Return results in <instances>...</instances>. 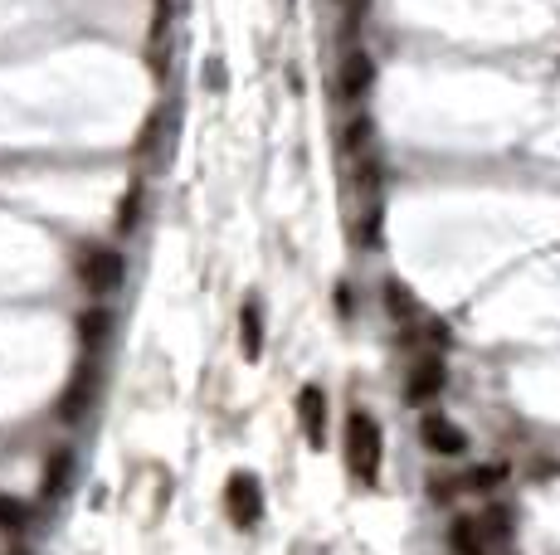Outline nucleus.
<instances>
[{"mask_svg": "<svg viewBox=\"0 0 560 555\" xmlns=\"http://www.w3.org/2000/svg\"><path fill=\"white\" fill-rule=\"evenodd\" d=\"M137 215H142V185H132L127 195H122V210H117V229L127 234V229H137Z\"/></svg>", "mask_w": 560, "mask_h": 555, "instance_id": "4468645a", "label": "nucleus"}, {"mask_svg": "<svg viewBox=\"0 0 560 555\" xmlns=\"http://www.w3.org/2000/svg\"><path fill=\"white\" fill-rule=\"evenodd\" d=\"M161 122H166V112H151L147 127L137 132V156H156V137H161Z\"/></svg>", "mask_w": 560, "mask_h": 555, "instance_id": "2eb2a0df", "label": "nucleus"}, {"mask_svg": "<svg viewBox=\"0 0 560 555\" xmlns=\"http://www.w3.org/2000/svg\"><path fill=\"white\" fill-rule=\"evenodd\" d=\"M78 278H83L98 297L112 293V288L122 283V254H112V249H88V254L78 259Z\"/></svg>", "mask_w": 560, "mask_h": 555, "instance_id": "7ed1b4c3", "label": "nucleus"}, {"mask_svg": "<svg viewBox=\"0 0 560 555\" xmlns=\"http://www.w3.org/2000/svg\"><path fill=\"white\" fill-rule=\"evenodd\" d=\"M419 439L434 448L439 458H458V453L468 448L463 429H458L453 419H444V414H424V419H419Z\"/></svg>", "mask_w": 560, "mask_h": 555, "instance_id": "20e7f679", "label": "nucleus"}, {"mask_svg": "<svg viewBox=\"0 0 560 555\" xmlns=\"http://www.w3.org/2000/svg\"><path fill=\"white\" fill-rule=\"evenodd\" d=\"M224 512L229 521L239 526V531H249V526H259L263 517V487L254 473H234V478L224 482Z\"/></svg>", "mask_w": 560, "mask_h": 555, "instance_id": "f03ea898", "label": "nucleus"}, {"mask_svg": "<svg viewBox=\"0 0 560 555\" xmlns=\"http://www.w3.org/2000/svg\"><path fill=\"white\" fill-rule=\"evenodd\" d=\"M380 453H385V444H380V424H375L371 414H351L346 419V463H351V473L361 482H375V473H380Z\"/></svg>", "mask_w": 560, "mask_h": 555, "instance_id": "f257e3e1", "label": "nucleus"}, {"mask_svg": "<svg viewBox=\"0 0 560 555\" xmlns=\"http://www.w3.org/2000/svg\"><path fill=\"white\" fill-rule=\"evenodd\" d=\"M0 526H25V507L15 497H0Z\"/></svg>", "mask_w": 560, "mask_h": 555, "instance_id": "a211bd4d", "label": "nucleus"}, {"mask_svg": "<svg viewBox=\"0 0 560 555\" xmlns=\"http://www.w3.org/2000/svg\"><path fill=\"white\" fill-rule=\"evenodd\" d=\"M385 307H390L400 322H414V317H419V307H414V297L405 283H385Z\"/></svg>", "mask_w": 560, "mask_h": 555, "instance_id": "f8f14e48", "label": "nucleus"}, {"mask_svg": "<svg viewBox=\"0 0 560 555\" xmlns=\"http://www.w3.org/2000/svg\"><path fill=\"white\" fill-rule=\"evenodd\" d=\"M507 482V463H492V468H478L473 478H463V487H497Z\"/></svg>", "mask_w": 560, "mask_h": 555, "instance_id": "dca6fc26", "label": "nucleus"}, {"mask_svg": "<svg viewBox=\"0 0 560 555\" xmlns=\"http://www.w3.org/2000/svg\"><path fill=\"white\" fill-rule=\"evenodd\" d=\"M336 312L351 317V288H336Z\"/></svg>", "mask_w": 560, "mask_h": 555, "instance_id": "6ab92c4d", "label": "nucleus"}, {"mask_svg": "<svg viewBox=\"0 0 560 555\" xmlns=\"http://www.w3.org/2000/svg\"><path fill=\"white\" fill-rule=\"evenodd\" d=\"M88 395H93V375H88V370H78L74 385H69V390H64V400H59V419H64V424H78V419H83V409H88Z\"/></svg>", "mask_w": 560, "mask_h": 555, "instance_id": "1a4fd4ad", "label": "nucleus"}, {"mask_svg": "<svg viewBox=\"0 0 560 555\" xmlns=\"http://www.w3.org/2000/svg\"><path fill=\"white\" fill-rule=\"evenodd\" d=\"M298 419H302L307 444H312V448L327 444V395H322L317 385H302V390H298Z\"/></svg>", "mask_w": 560, "mask_h": 555, "instance_id": "39448f33", "label": "nucleus"}, {"mask_svg": "<svg viewBox=\"0 0 560 555\" xmlns=\"http://www.w3.org/2000/svg\"><path fill=\"white\" fill-rule=\"evenodd\" d=\"M448 551L453 555H492V541L483 536L478 517H458L448 526Z\"/></svg>", "mask_w": 560, "mask_h": 555, "instance_id": "6e6552de", "label": "nucleus"}, {"mask_svg": "<svg viewBox=\"0 0 560 555\" xmlns=\"http://www.w3.org/2000/svg\"><path fill=\"white\" fill-rule=\"evenodd\" d=\"M439 390H444V361H439V356L414 361L410 385H405V400H410V405H424V400H434Z\"/></svg>", "mask_w": 560, "mask_h": 555, "instance_id": "423d86ee", "label": "nucleus"}, {"mask_svg": "<svg viewBox=\"0 0 560 555\" xmlns=\"http://www.w3.org/2000/svg\"><path fill=\"white\" fill-rule=\"evenodd\" d=\"M103 332H108V312H88V317H83V341L93 346Z\"/></svg>", "mask_w": 560, "mask_h": 555, "instance_id": "f3484780", "label": "nucleus"}, {"mask_svg": "<svg viewBox=\"0 0 560 555\" xmlns=\"http://www.w3.org/2000/svg\"><path fill=\"white\" fill-rule=\"evenodd\" d=\"M69 482H74V448H54L44 468V497H59Z\"/></svg>", "mask_w": 560, "mask_h": 555, "instance_id": "9d476101", "label": "nucleus"}, {"mask_svg": "<svg viewBox=\"0 0 560 555\" xmlns=\"http://www.w3.org/2000/svg\"><path fill=\"white\" fill-rule=\"evenodd\" d=\"M478 526H483V536L492 541V551H497V546H507V531H512V521H507V512H502V507H487L483 517H478Z\"/></svg>", "mask_w": 560, "mask_h": 555, "instance_id": "ddd939ff", "label": "nucleus"}, {"mask_svg": "<svg viewBox=\"0 0 560 555\" xmlns=\"http://www.w3.org/2000/svg\"><path fill=\"white\" fill-rule=\"evenodd\" d=\"M371 78H375V64L366 59V54H361V49H356V54H346V59H341V74H336V93H341L346 103H356V98H361V93L371 88Z\"/></svg>", "mask_w": 560, "mask_h": 555, "instance_id": "0eeeda50", "label": "nucleus"}, {"mask_svg": "<svg viewBox=\"0 0 560 555\" xmlns=\"http://www.w3.org/2000/svg\"><path fill=\"white\" fill-rule=\"evenodd\" d=\"M239 332H244V356L259 361L263 356V322H259V302H254V297H249L244 312H239Z\"/></svg>", "mask_w": 560, "mask_h": 555, "instance_id": "9b49d317", "label": "nucleus"}]
</instances>
